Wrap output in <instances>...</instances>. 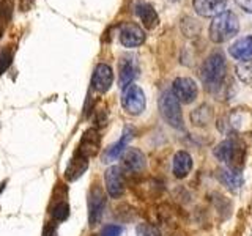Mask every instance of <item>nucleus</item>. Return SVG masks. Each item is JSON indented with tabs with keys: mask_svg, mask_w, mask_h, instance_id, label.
<instances>
[{
	"mask_svg": "<svg viewBox=\"0 0 252 236\" xmlns=\"http://www.w3.org/2000/svg\"><path fill=\"white\" fill-rule=\"evenodd\" d=\"M235 2L241 10H244L246 13H252V0H235Z\"/></svg>",
	"mask_w": 252,
	"mask_h": 236,
	"instance_id": "cd10ccee",
	"label": "nucleus"
},
{
	"mask_svg": "<svg viewBox=\"0 0 252 236\" xmlns=\"http://www.w3.org/2000/svg\"><path fill=\"white\" fill-rule=\"evenodd\" d=\"M122 232H123V228H122L120 225L110 224V225H106L104 228H102L99 236H120Z\"/></svg>",
	"mask_w": 252,
	"mask_h": 236,
	"instance_id": "a878e982",
	"label": "nucleus"
},
{
	"mask_svg": "<svg viewBox=\"0 0 252 236\" xmlns=\"http://www.w3.org/2000/svg\"><path fill=\"white\" fill-rule=\"evenodd\" d=\"M238 30H240V21L236 18V14L232 11H222L216 18H213L208 33L213 43L220 44L238 35Z\"/></svg>",
	"mask_w": 252,
	"mask_h": 236,
	"instance_id": "f03ea898",
	"label": "nucleus"
},
{
	"mask_svg": "<svg viewBox=\"0 0 252 236\" xmlns=\"http://www.w3.org/2000/svg\"><path fill=\"white\" fill-rule=\"evenodd\" d=\"M216 177L220 183H222L227 189H230V191H238V189L243 186L241 172H236V170L225 167V169H219L216 172Z\"/></svg>",
	"mask_w": 252,
	"mask_h": 236,
	"instance_id": "aec40b11",
	"label": "nucleus"
},
{
	"mask_svg": "<svg viewBox=\"0 0 252 236\" xmlns=\"http://www.w3.org/2000/svg\"><path fill=\"white\" fill-rule=\"evenodd\" d=\"M145 154L137 148H126V151L122 156V169L126 173L137 175L145 170Z\"/></svg>",
	"mask_w": 252,
	"mask_h": 236,
	"instance_id": "9d476101",
	"label": "nucleus"
},
{
	"mask_svg": "<svg viewBox=\"0 0 252 236\" xmlns=\"http://www.w3.org/2000/svg\"><path fill=\"white\" fill-rule=\"evenodd\" d=\"M132 134H134V129L131 128V126H126V128L123 129V134H122V139L117 142L115 145L110 147L106 154H104V162H112L115 161L118 156H120L123 151H126V147H128L129 140L132 139Z\"/></svg>",
	"mask_w": 252,
	"mask_h": 236,
	"instance_id": "a211bd4d",
	"label": "nucleus"
},
{
	"mask_svg": "<svg viewBox=\"0 0 252 236\" xmlns=\"http://www.w3.org/2000/svg\"><path fill=\"white\" fill-rule=\"evenodd\" d=\"M11 61H13V54L6 47V49H3L2 52H0V76H2L8 68H10Z\"/></svg>",
	"mask_w": 252,
	"mask_h": 236,
	"instance_id": "393cba45",
	"label": "nucleus"
},
{
	"mask_svg": "<svg viewBox=\"0 0 252 236\" xmlns=\"http://www.w3.org/2000/svg\"><path fill=\"white\" fill-rule=\"evenodd\" d=\"M228 52L235 60L249 61L252 59V36H244L228 47Z\"/></svg>",
	"mask_w": 252,
	"mask_h": 236,
	"instance_id": "dca6fc26",
	"label": "nucleus"
},
{
	"mask_svg": "<svg viewBox=\"0 0 252 236\" xmlns=\"http://www.w3.org/2000/svg\"><path fill=\"white\" fill-rule=\"evenodd\" d=\"M136 14L139 16V19L144 24V27L147 29H155L158 24H159V18H158V13L155 11L153 5H150L148 2H139L136 6Z\"/></svg>",
	"mask_w": 252,
	"mask_h": 236,
	"instance_id": "f3484780",
	"label": "nucleus"
},
{
	"mask_svg": "<svg viewBox=\"0 0 252 236\" xmlns=\"http://www.w3.org/2000/svg\"><path fill=\"white\" fill-rule=\"evenodd\" d=\"M5 184H6V181H3V183L0 184V194H2V191H3V189H5Z\"/></svg>",
	"mask_w": 252,
	"mask_h": 236,
	"instance_id": "c756f323",
	"label": "nucleus"
},
{
	"mask_svg": "<svg viewBox=\"0 0 252 236\" xmlns=\"http://www.w3.org/2000/svg\"><path fill=\"white\" fill-rule=\"evenodd\" d=\"M173 175L177 178H186L192 170V157L186 151H178L173 156V164H172Z\"/></svg>",
	"mask_w": 252,
	"mask_h": 236,
	"instance_id": "6ab92c4d",
	"label": "nucleus"
},
{
	"mask_svg": "<svg viewBox=\"0 0 252 236\" xmlns=\"http://www.w3.org/2000/svg\"><path fill=\"white\" fill-rule=\"evenodd\" d=\"M104 181H106V191L112 199H118L125 192V173L123 169L118 165H112L109 167L104 173Z\"/></svg>",
	"mask_w": 252,
	"mask_h": 236,
	"instance_id": "6e6552de",
	"label": "nucleus"
},
{
	"mask_svg": "<svg viewBox=\"0 0 252 236\" xmlns=\"http://www.w3.org/2000/svg\"><path fill=\"white\" fill-rule=\"evenodd\" d=\"M13 14V3L11 0H5V2L0 5V18H3L5 21H10Z\"/></svg>",
	"mask_w": 252,
	"mask_h": 236,
	"instance_id": "bb28decb",
	"label": "nucleus"
},
{
	"mask_svg": "<svg viewBox=\"0 0 252 236\" xmlns=\"http://www.w3.org/2000/svg\"><path fill=\"white\" fill-rule=\"evenodd\" d=\"M211 117H213V112H211V109L208 106H200L199 109H195L194 112L191 114V120L194 124L197 126H203V124H207L210 120H211Z\"/></svg>",
	"mask_w": 252,
	"mask_h": 236,
	"instance_id": "412c9836",
	"label": "nucleus"
},
{
	"mask_svg": "<svg viewBox=\"0 0 252 236\" xmlns=\"http://www.w3.org/2000/svg\"><path fill=\"white\" fill-rule=\"evenodd\" d=\"M52 217L54 220H57V222H63V220H66L69 217V206L66 202H60L57 203L55 206L52 208Z\"/></svg>",
	"mask_w": 252,
	"mask_h": 236,
	"instance_id": "5701e85b",
	"label": "nucleus"
},
{
	"mask_svg": "<svg viewBox=\"0 0 252 236\" xmlns=\"http://www.w3.org/2000/svg\"><path fill=\"white\" fill-rule=\"evenodd\" d=\"M106 208V195L99 186L94 184L89 194V222L90 225H98L104 214Z\"/></svg>",
	"mask_w": 252,
	"mask_h": 236,
	"instance_id": "0eeeda50",
	"label": "nucleus"
},
{
	"mask_svg": "<svg viewBox=\"0 0 252 236\" xmlns=\"http://www.w3.org/2000/svg\"><path fill=\"white\" fill-rule=\"evenodd\" d=\"M3 2H5V0H0V5H2V3H3Z\"/></svg>",
	"mask_w": 252,
	"mask_h": 236,
	"instance_id": "2f4dec72",
	"label": "nucleus"
},
{
	"mask_svg": "<svg viewBox=\"0 0 252 236\" xmlns=\"http://www.w3.org/2000/svg\"><path fill=\"white\" fill-rule=\"evenodd\" d=\"M93 236H94V235H93Z\"/></svg>",
	"mask_w": 252,
	"mask_h": 236,
	"instance_id": "473e14b6",
	"label": "nucleus"
},
{
	"mask_svg": "<svg viewBox=\"0 0 252 236\" xmlns=\"http://www.w3.org/2000/svg\"><path fill=\"white\" fill-rule=\"evenodd\" d=\"M236 76L244 84H252V61H241L236 66Z\"/></svg>",
	"mask_w": 252,
	"mask_h": 236,
	"instance_id": "4be33fe9",
	"label": "nucleus"
},
{
	"mask_svg": "<svg viewBox=\"0 0 252 236\" xmlns=\"http://www.w3.org/2000/svg\"><path fill=\"white\" fill-rule=\"evenodd\" d=\"M225 59L220 52H213L210 57L203 61L200 69V77L208 90H218L225 79Z\"/></svg>",
	"mask_w": 252,
	"mask_h": 236,
	"instance_id": "7ed1b4c3",
	"label": "nucleus"
},
{
	"mask_svg": "<svg viewBox=\"0 0 252 236\" xmlns=\"http://www.w3.org/2000/svg\"><path fill=\"white\" fill-rule=\"evenodd\" d=\"M172 236H186V235H183V233H173Z\"/></svg>",
	"mask_w": 252,
	"mask_h": 236,
	"instance_id": "7c9ffc66",
	"label": "nucleus"
},
{
	"mask_svg": "<svg viewBox=\"0 0 252 236\" xmlns=\"http://www.w3.org/2000/svg\"><path fill=\"white\" fill-rule=\"evenodd\" d=\"M139 74V65L134 55H123L118 61V84L122 88H126L132 84L134 79Z\"/></svg>",
	"mask_w": 252,
	"mask_h": 236,
	"instance_id": "1a4fd4ad",
	"label": "nucleus"
},
{
	"mask_svg": "<svg viewBox=\"0 0 252 236\" xmlns=\"http://www.w3.org/2000/svg\"><path fill=\"white\" fill-rule=\"evenodd\" d=\"M122 106L131 115H140L145 110V94L136 84L128 85L122 93Z\"/></svg>",
	"mask_w": 252,
	"mask_h": 236,
	"instance_id": "39448f33",
	"label": "nucleus"
},
{
	"mask_svg": "<svg viewBox=\"0 0 252 236\" xmlns=\"http://www.w3.org/2000/svg\"><path fill=\"white\" fill-rule=\"evenodd\" d=\"M194 10L203 18H216L218 14L225 11L227 0H192Z\"/></svg>",
	"mask_w": 252,
	"mask_h": 236,
	"instance_id": "4468645a",
	"label": "nucleus"
},
{
	"mask_svg": "<svg viewBox=\"0 0 252 236\" xmlns=\"http://www.w3.org/2000/svg\"><path fill=\"white\" fill-rule=\"evenodd\" d=\"M159 110L165 121L172 128H181L183 126V115H181L180 101L175 98L172 91H164L159 98Z\"/></svg>",
	"mask_w": 252,
	"mask_h": 236,
	"instance_id": "20e7f679",
	"label": "nucleus"
},
{
	"mask_svg": "<svg viewBox=\"0 0 252 236\" xmlns=\"http://www.w3.org/2000/svg\"><path fill=\"white\" fill-rule=\"evenodd\" d=\"M43 236H57V225L55 224H47L43 230Z\"/></svg>",
	"mask_w": 252,
	"mask_h": 236,
	"instance_id": "c85d7f7f",
	"label": "nucleus"
},
{
	"mask_svg": "<svg viewBox=\"0 0 252 236\" xmlns=\"http://www.w3.org/2000/svg\"><path fill=\"white\" fill-rule=\"evenodd\" d=\"M99 147H101V136L96 128H90L84 132V136L79 142V147H77V151L81 153L85 157H93L96 156L99 151Z\"/></svg>",
	"mask_w": 252,
	"mask_h": 236,
	"instance_id": "ddd939ff",
	"label": "nucleus"
},
{
	"mask_svg": "<svg viewBox=\"0 0 252 236\" xmlns=\"http://www.w3.org/2000/svg\"><path fill=\"white\" fill-rule=\"evenodd\" d=\"M87 169H89V157H85L79 151H76L74 156L71 157L68 165H66L65 178L68 181H76L84 175Z\"/></svg>",
	"mask_w": 252,
	"mask_h": 236,
	"instance_id": "2eb2a0df",
	"label": "nucleus"
},
{
	"mask_svg": "<svg viewBox=\"0 0 252 236\" xmlns=\"http://www.w3.org/2000/svg\"><path fill=\"white\" fill-rule=\"evenodd\" d=\"M114 82V71L107 63H99L96 65L92 76V87L94 91L106 93Z\"/></svg>",
	"mask_w": 252,
	"mask_h": 236,
	"instance_id": "f8f14e48",
	"label": "nucleus"
},
{
	"mask_svg": "<svg viewBox=\"0 0 252 236\" xmlns=\"http://www.w3.org/2000/svg\"><path fill=\"white\" fill-rule=\"evenodd\" d=\"M136 233L137 236H161V232L158 230V227L144 222V224H139L136 228Z\"/></svg>",
	"mask_w": 252,
	"mask_h": 236,
	"instance_id": "b1692460",
	"label": "nucleus"
},
{
	"mask_svg": "<svg viewBox=\"0 0 252 236\" xmlns=\"http://www.w3.org/2000/svg\"><path fill=\"white\" fill-rule=\"evenodd\" d=\"M215 156L218 161L227 164L228 169L241 172L244 167V157H246V147L236 137H230L222 140L218 147L215 148Z\"/></svg>",
	"mask_w": 252,
	"mask_h": 236,
	"instance_id": "f257e3e1",
	"label": "nucleus"
},
{
	"mask_svg": "<svg viewBox=\"0 0 252 236\" xmlns=\"http://www.w3.org/2000/svg\"><path fill=\"white\" fill-rule=\"evenodd\" d=\"M120 43L125 47H139L145 41V33L140 26L134 22H125L120 27Z\"/></svg>",
	"mask_w": 252,
	"mask_h": 236,
	"instance_id": "9b49d317",
	"label": "nucleus"
},
{
	"mask_svg": "<svg viewBox=\"0 0 252 236\" xmlns=\"http://www.w3.org/2000/svg\"><path fill=\"white\" fill-rule=\"evenodd\" d=\"M172 93L183 104H191L199 94V87L191 77H177L172 84Z\"/></svg>",
	"mask_w": 252,
	"mask_h": 236,
	"instance_id": "423d86ee",
	"label": "nucleus"
}]
</instances>
